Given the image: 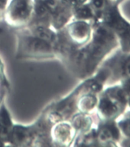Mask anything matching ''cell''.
<instances>
[{
    "mask_svg": "<svg viewBox=\"0 0 130 147\" xmlns=\"http://www.w3.org/2000/svg\"><path fill=\"white\" fill-rule=\"evenodd\" d=\"M118 49L119 41L114 32L103 23H97L94 25L93 35L89 42L73 49L64 62L82 80L94 75Z\"/></svg>",
    "mask_w": 130,
    "mask_h": 147,
    "instance_id": "cell-1",
    "label": "cell"
},
{
    "mask_svg": "<svg viewBox=\"0 0 130 147\" xmlns=\"http://www.w3.org/2000/svg\"><path fill=\"white\" fill-rule=\"evenodd\" d=\"M15 32L17 59L59 60V32L49 25L34 23Z\"/></svg>",
    "mask_w": 130,
    "mask_h": 147,
    "instance_id": "cell-2",
    "label": "cell"
},
{
    "mask_svg": "<svg viewBox=\"0 0 130 147\" xmlns=\"http://www.w3.org/2000/svg\"><path fill=\"white\" fill-rule=\"evenodd\" d=\"M129 110L126 94L120 83L106 85L99 94L94 113L97 122L117 121Z\"/></svg>",
    "mask_w": 130,
    "mask_h": 147,
    "instance_id": "cell-3",
    "label": "cell"
},
{
    "mask_svg": "<svg viewBox=\"0 0 130 147\" xmlns=\"http://www.w3.org/2000/svg\"><path fill=\"white\" fill-rule=\"evenodd\" d=\"M119 5L110 2L103 15L94 25L103 23L110 28L118 39L119 50L130 53V22L123 16Z\"/></svg>",
    "mask_w": 130,
    "mask_h": 147,
    "instance_id": "cell-4",
    "label": "cell"
},
{
    "mask_svg": "<svg viewBox=\"0 0 130 147\" xmlns=\"http://www.w3.org/2000/svg\"><path fill=\"white\" fill-rule=\"evenodd\" d=\"M34 5L35 0H9L2 16V22L15 31L26 27L33 19Z\"/></svg>",
    "mask_w": 130,
    "mask_h": 147,
    "instance_id": "cell-5",
    "label": "cell"
},
{
    "mask_svg": "<svg viewBox=\"0 0 130 147\" xmlns=\"http://www.w3.org/2000/svg\"><path fill=\"white\" fill-rule=\"evenodd\" d=\"M61 31L73 45L81 47L88 43L91 39L94 24L87 21L72 19Z\"/></svg>",
    "mask_w": 130,
    "mask_h": 147,
    "instance_id": "cell-6",
    "label": "cell"
},
{
    "mask_svg": "<svg viewBox=\"0 0 130 147\" xmlns=\"http://www.w3.org/2000/svg\"><path fill=\"white\" fill-rule=\"evenodd\" d=\"M102 65L110 70V81L113 78H117V83L130 79V53L123 52L118 49Z\"/></svg>",
    "mask_w": 130,
    "mask_h": 147,
    "instance_id": "cell-7",
    "label": "cell"
},
{
    "mask_svg": "<svg viewBox=\"0 0 130 147\" xmlns=\"http://www.w3.org/2000/svg\"><path fill=\"white\" fill-rule=\"evenodd\" d=\"M96 135L97 146H117L123 140L117 121L97 122Z\"/></svg>",
    "mask_w": 130,
    "mask_h": 147,
    "instance_id": "cell-8",
    "label": "cell"
},
{
    "mask_svg": "<svg viewBox=\"0 0 130 147\" xmlns=\"http://www.w3.org/2000/svg\"><path fill=\"white\" fill-rule=\"evenodd\" d=\"M52 146H72L76 132L69 120L52 124L50 129Z\"/></svg>",
    "mask_w": 130,
    "mask_h": 147,
    "instance_id": "cell-9",
    "label": "cell"
},
{
    "mask_svg": "<svg viewBox=\"0 0 130 147\" xmlns=\"http://www.w3.org/2000/svg\"><path fill=\"white\" fill-rule=\"evenodd\" d=\"M94 116V113H86L77 111L71 117L69 121L75 130L76 136L87 132L96 126L97 122L96 123V118Z\"/></svg>",
    "mask_w": 130,
    "mask_h": 147,
    "instance_id": "cell-10",
    "label": "cell"
},
{
    "mask_svg": "<svg viewBox=\"0 0 130 147\" xmlns=\"http://www.w3.org/2000/svg\"><path fill=\"white\" fill-rule=\"evenodd\" d=\"M15 122L4 101L0 103V146H6L7 140Z\"/></svg>",
    "mask_w": 130,
    "mask_h": 147,
    "instance_id": "cell-11",
    "label": "cell"
},
{
    "mask_svg": "<svg viewBox=\"0 0 130 147\" xmlns=\"http://www.w3.org/2000/svg\"><path fill=\"white\" fill-rule=\"evenodd\" d=\"M99 94L86 92L81 94L77 102V110L78 112L86 113H94L98 104Z\"/></svg>",
    "mask_w": 130,
    "mask_h": 147,
    "instance_id": "cell-12",
    "label": "cell"
},
{
    "mask_svg": "<svg viewBox=\"0 0 130 147\" xmlns=\"http://www.w3.org/2000/svg\"><path fill=\"white\" fill-rule=\"evenodd\" d=\"M73 19L87 21L94 24L96 19V12L90 2H87L73 9Z\"/></svg>",
    "mask_w": 130,
    "mask_h": 147,
    "instance_id": "cell-13",
    "label": "cell"
},
{
    "mask_svg": "<svg viewBox=\"0 0 130 147\" xmlns=\"http://www.w3.org/2000/svg\"><path fill=\"white\" fill-rule=\"evenodd\" d=\"M117 123L123 136L122 142H130V110L117 119Z\"/></svg>",
    "mask_w": 130,
    "mask_h": 147,
    "instance_id": "cell-14",
    "label": "cell"
},
{
    "mask_svg": "<svg viewBox=\"0 0 130 147\" xmlns=\"http://www.w3.org/2000/svg\"><path fill=\"white\" fill-rule=\"evenodd\" d=\"M119 83L122 84V86L123 87L124 91L126 94L127 101H128V108L129 110H130V79L123 80V81Z\"/></svg>",
    "mask_w": 130,
    "mask_h": 147,
    "instance_id": "cell-15",
    "label": "cell"
},
{
    "mask_svg": "<svg viewBox=\"0 0 130 147\" xmlns=\"http://www.w3.org/2000/svg\"><path fill=\"white\" fill-rule=\"evenodd\" d=\"M9 88V84H7L3 80L0 78V103L4 101L5 93L8 91V89Z\"/></svg>",
    "mask_w": 130,
    "mask_h": 147,
    "instance_id": "cell-16",
    "label": "cell"
},
{
    "mask_svg": "<svg viewBox=\"0 0 130 147\" xmlns=\"http://www.w3.org/2000/svg\"><path fill=\"white\" fill-rule=\"evenodd\" d=\"M9 1V0H0V22L2 21V16Z\"/></svg>",
    "mask_w": 130,
    "mask_h": 147,
    "instance_id": "cell-17",
    "label": "cell"
},
{
    "mask_svg": "<svg viewBox=\"0 0 130 147\" xmlns=\"http://www.w3.org/2000/svg\"><path fill=\"white\" fill-rule=\"evenodd\" d=\"M110 2H112V3H117V4H119L120 2H122L123 0H109Z\"/></svg>",
    "mask_w": 130,
    "mask_h": 147,
    "instance_id": "cell-18",
    "label": "cell"
}]
</instances>
